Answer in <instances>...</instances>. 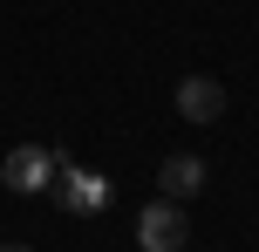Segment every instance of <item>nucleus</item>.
Returning a JSON list of instances; mask_svg holds the SVG:
<instances>
[{
	"label": "nucleus",
	"mask_w": 259,
	"mask_h": 252,
	"mask_svg": "<svg viewBox=\"0 0 259 252\" xmlns=\"http://www.w3.org/2000/svg\"><path fill=\"white\" fill-rule=\"evenodd\" d=\"M178 116L184 123H219L225 116V82L219 75H184L178 82Z\"/></svg>",
	"instance_id": "3"
},
{
	"label": "nucleus",
	"mask_w": 259,
	"mask_h": 252,
	"mask_svg": "<svg viewBox=\"0 0 259 252\" xmlns=\"http://www.w3.org/2000/svg\"><path fill=\"white\" fill-rule=\"evenodd\" d=\"M157 191H164V198H198V191H205V157H191V150H178V157H164L157 164Z\"/></svg>",
	"instance_id": "4"
},
{
	"label": "nucleus",
	"mask_w": 259,
	"mask_h": 252,
	"mask_svg": "<svg viewBox=\"0 0 259 252\" xmlns=\"http://www.w3.org/2000/svg\"><path fill=\"white\" fill-rule=\"evenodd\" d=\"M0 252H34V245H0Z\"/></svg>",
	"instance_id": "6"
},
{
	"label": "nucleus",
	"mask_w": 259,
	"mask_h": 252,
	"mask_svg": "<svg viewBox=\"0 0 259 252\" xmlns=\"http://www.w3.org/2000/svg\"><path fill=\"white\" fill-rule=\"evenodd\" d=\"M68 205H103V184H89V177H75V184H68Z\"/></svg>",
	"instance_id": "5"
},
{
	"label": "nucleus",
	"mask_w": 259,
	"mask_h": 252,
	"mask_svg": "<svg viewBox=\"0 0 259 252\" xmlns=\"http://www.w3.org/2000/svg\"><path fill=\"white\" fill-rule=\"evenodd\" d=\"M184 239H191V218H184L178 198L143 205V218H137V245L143 252H184Z\"/></svg>",
	"instance_id": "2"
},
{
	"label": "nucleus",
	"mask_w": 259,
	"mask_h": 252,
	"mask_svg": "<svg viewBox=\"0 0 259 252\" xmlns=\"http://www.w3.org/2000/svg\"><path fill=\"white\" fill-rule=\"evenodd\" d=\"M62 164H68L62 150H41V143H14L7 157H0V184H7V191H48Z\"/></svg>",
	"instance_id": "1"
}]
</instances>
